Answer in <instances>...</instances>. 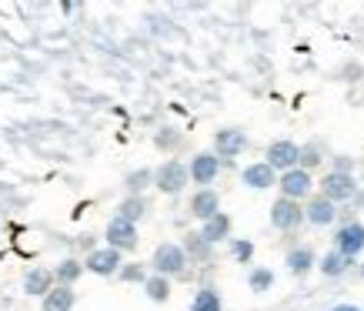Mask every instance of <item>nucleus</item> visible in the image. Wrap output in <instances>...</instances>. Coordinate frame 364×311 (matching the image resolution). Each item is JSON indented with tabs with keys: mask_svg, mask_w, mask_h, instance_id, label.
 I'll use <instances>...</instances> for the list:
<instances>
[{
	"mask_svg": "<svg viewBox=\"0 0 364 311\" xmlns=\"http://www.w3.org/2000/svg\"><path fill=\"white\" fill-rule=\"evenodd\" d=\"M151 268H154V275L174 278V275H184V268H188V255H184V248H181V245H174V241H164V245L154 248Z\"/></svg>",
	"mask_w": 364,
	"mask_h": 311,
	"instance_id": "obj_1",
	"label": "nucleus"
},
{
	"mask_svg": "<svg viewBox=\"0 0 364 311\" xmlns=\"http://www.w3.org/2000/svg\"><path fill=\"white\" fill-rule=\"evenodd\" d=\"M191 181V167L184 161H164V164L154 171V188L164 191V194H181Z\"/></svg>",
	"mask_w": 364,
	"mask_h": 311,
	"instance_id": "obj_2",
	"label": "nucleus"
},
{
	"mask_svg": "<svg viewBox=\"0 0 364 311\" xmlns=\"http://www.w3.org/2000/svg\"><path fill=\"white\" fill-rule=\"evenodd\" d=\"M318 194L321 198H328V201H334V204H344V201H354V194H358V181H354V174L328 171L318 184Z\"/></svg>",
	"mask_w": 364,
	"mask_h": 311,
	"instance_id": "obj_3",
	"label": "nucleus"
},
{
	"mask_svg": "<svg viewBox=\"0 0 364 311\" xmlns=\"http://www.w3.org/2000/svg\"><path fill=\"white\" fill-rule=\"evenodd\" d=\"M334 251H341L344 258L358 261V255L364 251V224L358 218L338 224V231H334Z\"/></svg>",
	"mask_w": 364,
	"mask_h": 311,
	"instance_id": "obj_4",
	"label": "nucleus"
},
{
	"mask_svg": "<svg viewBox=\"0 0 364 311\" xmlns=\"http://www.w3.org/2000/svg\"><path fill=\"white\" fill-rule=\"evenodd\" d=\"M264 161L274 167V171L287 174V171L301 167V144L287 141V137H281V141H271V144H267V151H264Z\"/></svg>",
	"mask_w": 364,
	"mask_h": 311,
	"instance_id": "obj_5",
	"label": "nucleus"
},
{
	"mask_svg": "<svg viewBox=\"0 0 364 311\" xmlns=\"http://www.w3.org/2000/svg\"><path fill=\"white\" fill-rule=\"evenodd\" d=\"M304 221H308V218H304V204H301V201L277 198L274 204H271V224H274L277 231H298Z\"/></svg>",
	"mask_w": 364,
	"mask_h": 311,
	"instance_id": "obj_6",
	"label": "nucleus"
},
{
	"mask_svg": "<svg viewBox=\"0 0 364 311\" xmlns=\"http://www.w3.org/2000/svg\"><path fill=\"white\" fill-rule=\"evenodd\" d=\"M277 191H281V198L308 201V198H311V191H314L311 171H304V167H294V171L281 174V178H277Z\"/></svg>",
	"mask_w": 364,
	"mask_h": 311,
	"instance_id": "obj_7",
	"label": "nucleus"
},
{
	"mask_svg": "<svg viewBox=\"0 0 364 311\" xmlns=\"http://www.w3.org/2000/svg\"><path fill=\"white\" fill-rule=\"evenodd\" d=\"M107 248H114V251H134V248L141 245V238H137V224L131 221H124V218H117L114 214L111 221H107Z\"/></svg>",
	"mask_w": 364,
	"mask_h": 311,
	"instance_id": "obj_8",
	"label": "nucleus"
},
{
	"mask_svg": "<svg viewBox=\"0 0 364 311\" xmlns=\"http://www.w3.org/2000/svg\"><path fill=\"white\" fill-rule=\"evenodd\" d=\"M247 134L241 127H221V131L214 134V154L221 157V161H231V157L244 154L247 151Z\"/></svg>",
	"mask_w": 364,
	"mask_h": 311,
	"instance_id": "obj_9",
	"label": "nucleus"
},
{
	"mask_svg": "<svg viewBox=\"0 0 364 311\" xmlns=\"http://www.w3.org/2000/svg\"><path fill=\"white\" fill-rule=\"evenodd\" d=\"M221 164H224V161L214 154V151H200V154L191 157V181H194V184H200V188H208V184H214V181H218Z\"/></svg>",
	"mask_w": 364,
	"mask_h": 311,
	"instance_id": "obj_10",
	"label": "nucleus"
},
{
	"mask_svg": "<svg viewBox=\"0 0 364 311\" xmlns=\"http://www.w3.org/2000/svg\"><path fill=\"white\" fill-rule=\"evenodd\" d=\"M84 268H87L90 275H100V278H111V275H121V251H114V248H97V251H90L84 258Z\"/></svg>",
	"mask_w": 364,
	"mask_h": 311,
	"instance_id": "obj_11",
	"label": "nucleus"
},
{
	"mask_svg": "<svg viewBox=\"0 0 364 311\" xmlns=\"http://www.w3.org/2000/svg\"><path fill=\"white\" fill-rule=\"evenodd\" d=\"M338 204L328 198H321V194H311L308 204H304V218H308V224H314V228H328V224L338 221Z\"/></svg>",
	"mask_w": 364,
	"mask_h": 311,
	"instance_id": "obj_12",
	"label": "nucleus"
},
{
	"mask_svg": "<svg viewBox=\"0 0 364 311\" xmlns=\"http://www.w3.org/2000/svg\"><path fill=\"white\" fill-rule=\"evenodd\" d=\"M54 288H57L54 268H31V271L23 275V295H31V298L44 301Z\"/></svg>",
	"mask_w": 364,
	"mask_h": 311,
	"instance_id": "obj_13",
	"label": "nucleus"
},
{
	"mask_svg": "<svg viewBox=\"0 0 364 311\" xmlns=\"http://www.w3.org/2000/svg\"><path fill=\"white\" fill-rule=\"evenodd\" d=\"M241 184L251 191H267L277 184V171L267 161H254V164H247L241 171Z\"/></svg>",
	"mask_w": 364,
	"mask_h": 311,
	"instance_id": "obj_14",
	"label": "nucleus"
},
{
	"mask_svg": "<svg viewBox=\"0 0 364 311\" xmlns=\"http://www.w3.org/2000/svg\"><path fill=\"white\" fill-rule=\"evenodd\" d=\"M191 214H194L200 224L210 221L214 214H221V194H218L214 188L194 191V198H191Z\"/></svg>",
	"mask_w": 364,
	"mask_h": 311,
	"instance_id": "obj_15",
	"label": "nucleus"
},
{
	"mask_svg": "<svg viewBox=\"0 0 364 311\" xmlns=\"http://www.w3.org/2000/svg\"><path fill=\"white\" fill-rule=\"evenodd\" d=\"M318 265V258H314V251H311L308 245H294L287 248V258H284V268L294 275V278H304V275H311V268Z\"/></svg>",
	"mask_w": 364,
	"mask_h": 311,
	"instance_id": "obj_16",
	"label": "nucleus"
},
{
	"mask_svg": "<svg viewBox=\"0 0 364 311\" xmlns=\"http://www.w3.org/2000/svg\"><path fill=\"white\" fill-rule=\"evenodd\" d=\"M181 248H184V255H188L191 261H210V255H214V245H210L200 231L184 234V238H181Z\"/></svg>",
	"mask_w": 364,
	"mask_h": 311,
	"instance_id": "obj_17",
	"label": "nucleus"
},
{
	"mask_svg": "<svg viewBox=\"0 0 364 311\" xmlns=\"http://www.w3.org/2000/svg\"><path fill=\"white\" fill-rule=\"evenodd\" d=\"M358 265V261H351V258H344L341 251H324V255H321V261H318V271L321 275H324V278H341L344 271H348V268H354Z\"/></svg>",
	"mask_w": 364,
	"mask_h": 311,
	"instance_id": "obj_18",
	"label": "nucleus"
},
{
	"mask_svg": "<svg viewBox=\"0 0 364 311\" xmlns=\"http://www.w3.org/2000/svg\"><path fill=\"white\" fill-rule=\"evenodd\" d=\"M84 261L80 258H64V261H57V268H54V278H57V285H64V288H74L80 278H84Z\"/></svg>",
	"mask_w": 364,
	"mask_h": 311,
	"instance_id": "obj_19",
	"label": "nucleus"
},
{
	"mask_svg": "<svg viewBox=\"0 0 364 311\" xmlns=\"http://www.w3.org/2000/svg\"><path fill=\"white\" fill-rule=\"evenodd\" d=\"M231 214H214V218H210V221H204L200 224V234H204V238H208L210 245H218V241H231Z\"/></svg>",
	"mask_w": 364,
	"mask_h": 311,
	"instance_id": "obj_20",
	"label": "nucleus"
},
{
	"mask_svg": "<svg viewBox=\"0 0 364 311\" xmlns=\"http://www.w3.org/2000/svg\"><path fill=\"white\" fill-rule=\"evenodd\" d=\"M147 211H151V204H147V198H141V194H127V198L117 204V218H124V221H131V224L147 218Z\"/></svg>",
	"mask_w": 364,
	"mask_h": 311,
	"instance_id": "obj_21",
	"label": "nucleus"
},
{
	"mask_svg": "<svg viewBox=\"0 0 364 311\" xmlns=\"http://www.w3.org/2000/svg\"><path fill=\"white\" fill-rule=\"evenodd\" d=\"M74 305H77V295H74V288H64V285H57V288L41 301L44 311H70Z\"/></svg>",
	"mask_w": 364,
	"mask_h": 311,
	"instance_id": "obj_22",
	"label": "nucleus"
},
{
	"mask_svg": "<svg viewBox=\"0 0 364 311\" xmlns=\"http://www.w3.org/2000/svg\"><path fill=\"white\" fill-rule=\"evenodd\" d=\"M147 188H154V171H151V167H137V171H127V174H124V191H127V194H141L144 198Z\"/></svg>",
	"mask_w": 364,
	"mask_h": 311,
	"instance_id": "obj_23",
	"label": "nucleus"
},
{
	"mask_svg": "<svg viewBox=\"0 0 364 311\" xmlns=\"http://www.w3.org/2000/svg\"><path fill=\"white\" fill-rule=\"evenodd\" d=\"M144 295L154 301V305H164V301L171 298V278H164V275H151V278L144 281Z\"/></svg>",
	"mask_w": 364,
	"mask_h": 311,
	"instance_id": "obj_24",
	"label": "nucleus"
},
{
	"mask_svg": "<svg viewBox=\"0 0 364 311\" xmlns=\"http://www.w3.org/2000/svg\"><path fill=\"white\" fill-rule=\"evenodd\" d=\"M224 301H221V291L218 288H200L191 301V311H221Z\"/></svg>",
	"mask_w": 364,
	"mask_h": 311,
	"instance_id": "obj_25",
	"label": "nucleus"
},
{
	"mask_svg": "<svg viewBox=\"0 0 364 311\" xmlns=\"http://www.w3.org/2000/svg\"><path fill=\"white\" fill-rule=\"evenodd\" d=\"M247 285H251L254 295H264V291H271V285H274V271H271V268H251Z\"/></svg>",
	"mask_w": 364,
	"mask_h": 311,
	"instance_id": "obj_26",
	"label": "nucleus"
},
{
	"mask_svg": "<svg viewBox=\"0 0 364 311\" xmlns=\"http://www.w3.org/2000/svg\"><path fill=\"white\" fill-rule=\"evenodd\" d=\"M324 164V147L318 141H308V144H301V167L304 171H314V167Z\"/></svg>",
	"mask_w": 364,
	"mask_h": 311,
	"instance_id": "obj_27",
	"label": "nucleus"
},
{
	"mask_svg": "<svg viewBox=\"0 0 364 311\" xmlns=\"http://www.w3.org/2000/svg\"><path fill=\"white\" fill-rule=\"evenodd\" d=\"M117 278L124 281V285H144V281L151 278L147 271H144V265H137V261H131V265H124L121 268V275Z\"/></svg>",
	"mask_w": 364,
	"mask_h": 311,
	"instance_id": "obj_28",
	"label": "nucleus"
},
{
	"mask_svg": "<svg viewBox=\"0 0 364 311\" xmlns=\"http://www.w3.org/2000/svg\"><path fill=\"white\" fill-rule=\"evenodd\" d=\"M231 255H234V261H241V265H251L254 245L247 241V238H231Z\"/></svg>",
	"mask_w": 364,
	"mask_h": 311,
	"instance_id": "obj_29",
	"label": "nucleus"
},
{
	"mask_svg": "<svg viewBox=\"0 0 364 311\" xmlns=\"http://www.w3.org/2000/svg\"><path fill=\"white\" fill-rule=\"evenodd\" d=\"M154 144L161 147V151H174V147L181 144V134H177L174 127H161V131L154 134Z\"/></svg>",
	"mask_w": 364,
	"mask_h": 311,
	"instance_id": "obj_30",
	"label": "nucleus"
},
{
	"mask_svg": "<svg viewBox=\"0 0 364 311\" xmlns=\"http://www.w3.org/2000/svg\"><path fill=\"white\" fill-rule=\"evenodd\" d=\"M331 171H338V174H354V157H348V154L331 157Z\"/></svg>",
	"mask_w": 364,
	"mask_h": 311,
	"instance_id": "obj_31",
	"label": "nucleus"
},
{
	"mask_svg": "<svg viewBox=\"0 0 364 311\" xmlns=\"http://www.w3.org/2000/svg\"><path fill=\"white\" fill-rule=\"evenodd\" d=\"M334 311H364V308H358V305H334Z\"/></svg>",
	"mask_w": 364,
	"mask_h": 311,
	"instance_id": "obj_32",
	"label": "nucleus"
},
{
	"mask_svg": "<svg viewBox=\"0 0 364 311\" xmlns=\"http://www.w3.org/2000/svg\"><path fill=\"white\" fill-rule=\"evenodd\" d=\"M358 278H361V281H364V265H361V268H358Z\"/></svg>",
	"mask_w": 364,
	"mask_h": 311,
	"instance_id": "obj_33",
	"label": "nucleus"
}]
</instances>
